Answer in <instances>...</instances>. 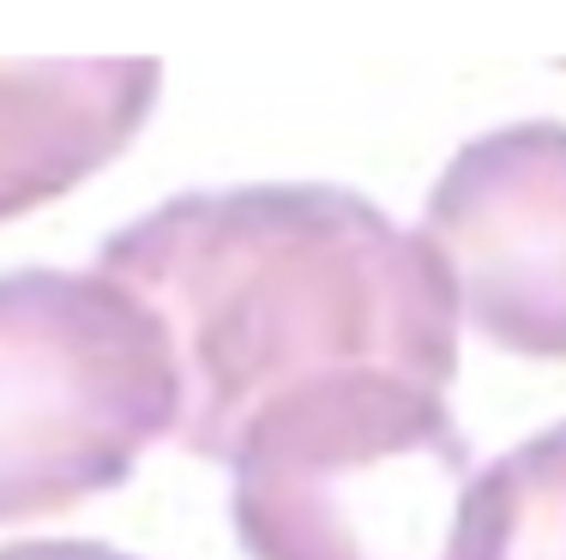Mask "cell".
<instances>
[{
  "mask_svg": "<svg viewBox=\"0 0 566 560\" xmlns=\"http://www.w3.org/2000/svg\"><path fill=\"white\" fill-rule=\"evenodd\" d=\"M97 272L164 326L175 446L229 464L272 404L338 373L458 380V289L422 230L326 181L175 193L103 242Z\"/></svg>",
  "mask_w": 566,
  "mask_h": 560,
  "instance_id": "6da1fadb",
  "label": "cell"
},
{
  "mask_svg": "<svg viewBox=\"0 0 566 560\" xmlns=\"http://www.w3.org/2000/svg\"><path fill=\"white\" fill-rule=\"evenodd\" d=\"M229 476L248 560H458L476 464L440 392L338 373L265 410Z\"/></svg>",
  "mask_w": 566,
  "mask_h": 560,
  "instance_id": "7a4b0ae2",
  "label": "cell"
},
{
  "mask_svg": "<svg viewBox=\"0 0 566 560\" xmlns=\"http://www.w3.org/2000/svg\"><path fill=\"white\" fill-rule=\"evenodd\" d=\"M175 434V356L103 272H0V525L73 513Z\"/></svg>",
  "mask_w": 566,
  "mask_h": 560,
  "instance_id": "3957f363",
  "label": "cell"
},
{
  "mask_svg": "<svg viewBox=\"0 0 566 560\" xmlns=\"http://www.w3.org/2000/svg\"><path fill=\"white\" fill-rule=\"evenodd\" d=\"M422 235L482 338L566 362V121H512L458 145Z\"/></svg>",
  "mask_w": 566,
  "mask_h": 560,
  "instance_id": "277c9868",
  "label": "cell"
},
{
  "mask_svg": "<svg viewBox=\"0 0 566 560\" xmlns=\"http://www.w3.org/2000/svg\"><path fill=\"white\" fill-rule=\"evenodd\" d=\"M164 61H0V223L109 169L151 121Z\"/></svg>",
  "mask_w": 566,
  "mask_h": 560,
  "instance_id": "5b68a950",
  "label": "cell"
},
{
  "mask_svg": "<svg viewBox=\"0 0 566 560\" xmlns=\"http://www.w3.org/2000/svg\"><path fill=\"white\" fill-rule=\"evenodd\" d=\"M458 560H566V422L476 471Z\"/></svg>",
  "mask_w": 566,
  "mask_h": 560,
  "instance_id": "8992f818",
  "label": "cell"
},
{
  "mask_svg": "<svg viewBox=\"0 0 566 560\" xmlns=\"http://www.w3.org/2000/svg\"><path fill=\"white\" fill-rule=\"evenodd\" d=\"M0 560H73V554L43 549V542H7V549H0Z\"/></svg>",
  "mask_w": 566,
  "mask_h": 560,
  "instance_id": "52a82bcc",
  "label": "cell"
}]
</instances>
